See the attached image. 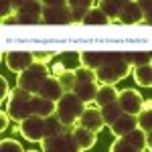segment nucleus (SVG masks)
<instances>
[{
  "label": "nucleus",
  "instance_id": "nucleus-27",
  "mask_svg": "<svg viewBox=\"0 0 152 152\" xmlns=\"http://www.w3.org/2000/svg\"><path fill=\"white\" fill-rule=\"evenodd\" d=\"M75 73V83H85V81H95V73L85 67H79V69L73 71Z\"/></svg>",
  "mask_w": 152,
  "mask_h": 152
},
{
  "label": "nucleus",
  "instance_id": "nucleus-14",
  "mask_svg": "<svg viewBox=\"0 0 152 152\" xmlns=\"http://www.w3.org/2000/svg\"><path fill=\"white\" fill-rule=\"evenodd\" d=\"M110 128H112V132H114L118 138H120V136H124V134L132 132L134 128H138V124H136V116L122 112L116 122H114V124H110Z\"/></svg>",
  "mask_w": 152,
  "mask_h": 152
},
{
  "label": "nucleus",
  "instance_id": "nucleus-19",
  "mask_svg": "<svg viewBox=\"0 0 152 152\" xmlns=\"http://www.w3.org/2000/svg\"><path fill=\"white\" fill-rule=\"evenodd\" d=\"M118 99V91L114 85H102V87H97V94H95V104L99 105V107H104V105L112 104V102H116Z\"/></svg>",
  "mask_w": 152,
  "mask_h": 152
},
{
  "label": "nucleus",
  "instance_id": "nucleus-2",
  "mask_svg": "<svg viewBox=\"0 0 152 152\" xmlns=\"http://www.w3.org/2000/svg\"><path fill=\"white\" fill-rule=\"evenodd\" d=\"M47 79H49L47 65L45 63H33L26 71L18 73V87L24 89V91H28V94L37 95Z\"/></svg>",
  "mask_w": 152,
  "mask_h": 152
},
{
  "label": "nucleus",
  "instance_id": "nucleus-5",
  "mask_svg": "<svg viewBox=\"0 0 152 152\" xmlns=\"http://www.w3.org/2000/svg\"><path fill=\"white\" fill-rule=\"evenodd\" d=\"M20 132H23L24 138H28V140H33V142H41L45 136H49L47 118H41V116H37V114L28 116L26 120L20 122Z\"/></svg>",
  "mask_w": 152,
  "mask_h": 152
},
{
  "label": "nucleus",
  "instance_id": "nucleus-9",
  "mask_svg": "<svg viewBox=\"0 0 152 152\" xmlns=\"http://www.w3.org/2000/svg\"><path fill=\"white\" fill-rule=\"evenodd\" d=\"M33 59H35L33 53H26V51H12V53L6 55V65H8L14 73H23V71H26L33 63H35Z\"/></svg>",
  "mask_w": 152,
  "mask_h": 152
},
{
  "label": "nucleus",
  "instance_id": "nucleus-20",
  "mask_svg": "<svg viewBox=\"0 0 152 152\" xmlns=\"http://www.w3.org/2000/svg\"><path fill=\"white\" fill-rule=\"evenodd\" d=\"M95 79H99L104 85H116V83L120 81V79L116 77V73H114V69H112L110 63H104L102 67L95 69Z\"/></svg>",
  "mask_w": 152,
  "mask_h": 152
},
{
  "label": "nucleus",
  "instance_id": "nucleus-17",
  "mask_svg": "<svg viewBox=\"0 0 152 152\" xmlns=\"http://www.w3.org/2000/svg\"><path fill=\"white\" fill-rule=\"evenodd\" d=\"M120 140L130 144L134 152H140V150H146V132H142L140 128H134L132 132L128 134H124V136H120Z\"/></svg>",
  "mask_w": 152,
  "mask_h": 152
},
{
  "label": "nucleus",
  "instance_id": "nucleus-10",
  "mask_svg": "<svg viewBox=\"0 0 152 152\" xmlns=\"http://www.w3.org/2000/svg\"><path fill=\"white\" fill-rule=\"evenodd\" d=\"M95 134L94 130H87L83 128V126H77V128H73L71 132V138H73V144H75V148L77 150H87V148H91L95 144Z\"/></svg>",
  "mask_w": 152,
  "mask_h": 152
},
{
  "label": "nucleus",
  "instance_id": "nucleus-26",
  "mask_svg": "<svg viewBox=\"0 0 152 152\" xmlns=\"http://www.w3.org/2000/svg\"><path fill=\"white\" fill-rule=\"evenodd\" d=\"M59 81H61L63 91H65V94H71V91L75 89V73H73V71H63Z\"/></svg>",
  "mask_w": 152,
  "mask_h": 152
},
{
  "label": "nucleus",
  "instance_id": "nucleus-31",
  "mask_svg": "<svg viewBox=\"0 0 152 152\" xmlns=\"http://www.w3.org/2000/svg\"><path fill=\"white\" fill-rule=\"evenodd\" d=\"M112 150L114 152H134V148L130 146V144H126V142H122V140H118L114 146H112Z\"/></svg>",
  "mask_w": 152,
  "mask_h": 152
},
{
  "label": "nucleus",
  "instance_id": "nucleus-15",
  "mask_svg": "<svg viewBox=\"0 0 152 152\" xmlns=\"http://www.w3.org/2000/svg\"><path fill=\"white\" fill-rule=\"evenodd\" d=\"M31 105H33V114L41 118H51L57 110V102H51V99H45L41 95H33L31 99Z\"/></svg>",
  "mask_w": 152,
  "mask_h": 152
},
{
  "label": "nucleus",
  "instance_id": "nucleus-29",
  "mask_svg": "<svg viewBox=\"0 0 152 152\" xmlns=\"http://www.w3.org/2000/svg\"><path fill=\"white\" fill-rule=\"evenodd\" d=\"M126 57H128V61H130V63H134L136 67H138V65H146V63H150V55H148V53H128Z\"/></svg>",
  "mask_w": 152,
  "mask_h": 152
},
{
  "label": "nucleus",
  "instance_id": "nucleus-4",
  "mask_svg": "<svg viewBox=\"0 0 152 152\" xmlns=\"http://www.w3.org/2000/svg\"><path fill=\"white\" fill-rule=\"evenodd\" d=\"M16 10V16L12 18V23H20V24H37L43 20V8H45V2H12Z\"/></svg>",
  "mask_w": 152,
  "mask_h": 152
},
{
  "label": "nucleus",
  "instance_id": "nucleus-23",
  "mask_svg": "<svg viewBox=\"0 0 152 152\" xmlns=\"http://www.w3.org/2000/svg\"><path fill=\"white\" fill-rule=\"evenodd\" d=\"M107 23H110V18L99 8H89L85 12V18H83V24H107Z\"/></svg>",
  "mask_w": 152,
  "mask_h": 152
},
{
  "label": "nucleus",
  "instance_id": "nucleus-28",
  "mask_svg": "<svg viewBox=\"0 0 152 152\" xmlns=\"http://www.w3.org/2000/svg\"><path fill=\"white\" fill-rule=\"evenodd\" d=\"M69 6H71V20H73V23H83V18H85V12L89 10V8L77 6L75 2H69Z\"/></svg>",
  "mask_w": 152,
  "mask_h": 152
},
{
  "label": "nucleus",
  "instance_id": "nucleus-32",
  "mask_svg": "<svg viewBox=\"0 0 152 152\" xmlns=\"http://www.w3.org/2000/svg\"><path fill=\"white\" fill-rule=\"evenodd\" d=\"M6 95H8V85H6L4 77H0V99H2V104H6Z\"/></svg>",
  "mask_w": 152,
  "mask_h": 152
},
{
  "label": "nucleus",
  "instance_id": "nucleus-16",
  "mask_svg": "<svg viewBox=\"0 0 152 152\" xmlns=\"http://www.w3.org/2000/svg\"><path fill=\"white\" fill-rule=\"evenodd\" d=\"M105 59H107V53H99V51H95V53H91V51H83V53H79V61H81V65L85 67V69L94 71L97 67H102L105 63Z\"/></svg>",
  "mask_w": 152,
  "mask_h": 152
},
{
  "label": "nucleus",
  "instance_id": "nucleus-21",
  "mask_svg": "<svg viewBox=\"0 0 152 152\" xmlns=\"http://www.w3.org/2000/svg\"><path fill=\"white\" fill-rule=\"evenodd\" d=\"M99 114H102V120H104L105 126H110V124H114L120 114H122V107L118 105V102H112V104L104 105V107H99Z\"/></svg>",
  "mask_w": 152,
  "mask_h": 152
},
{
  "label": "nucleus",
  "instance_id": "nucleus-25",
  "mask_svg": "<svg viewBox=\"0 0 152 152\" xmlns=\"http://www.w3.org/2000/svg\"><path fill=\"white\" fill-rule=\"evenodd\" d=\"M136 124H138V128L142 132H152V112L150 110H142L140 114L136 116Z\"/></svg>",
  "mask_w": 152,
  "mask_h": 152
},
{
  "label": "nucleus",
  "instance_id": "nucleus-6",
  "mask_svg": "<svg viewBox=\"0 0 152 152\" xmlns=\"http://www.w3.org/2000/svg\"><path fill=\"white\" fill-rule=\"evenodd\" d=\"M43 23H47V24H67V23H71L69 2H45Z\"/></svg>",
  "mask_w": 152,
  "mask_h": 152
},
{
  "label": "nucleus",
  "instance_id": "nucleus-18",
  "mask_svg": "<svg viewBox=\"0 0 152 152\" xmlns=\"http://www.w3.org/2000/svg\"><path fill=\"white\" fill-rule=\"evenodd\" d=\"M73 94L81 99L83 104H89L95 99V94H97V85L95 81H85V83H75V89Z\"/></svg>",
  "mask_w": 152,
  "mask_h": 152
},
{
  "label": "nucleus",
  "instance_id": "nucleus-34",
  "mask_svg": "<svg viewBox=\"0 0 152 152\" xmlns=\"http://www.w3.org/2000/svg\"><path fill=\"white\" fill-rule=\"evenodd\" d=\"M10 8H14V6H12V2H2V16H4V18L10 14Z\"/></svg>",
  "mask_w": 152,
  "mask_h": 152
},
{
  "label": "nucleus",
  "instance_id": "nucleus-1",
  "mask_svg": "<svg viewBox=\"0 0 152 152\" xmlns=\"http://www.w3.org/2000/svg\"><path fill=\"white\" fill-rule=\"evenodd\" d=\"M83 110H85V104H83L81 99L71 91V94H65L57 102L55 116L59 118V122H61L65 128H71V126L79 120V116L83 114Z\"/></svg>",
  "mask_w": 152,
  "mask_h": 152
},
{
  "label": "nucleus",
  "instance_id": "nucleus-13",
  "mask_svg": "<svg viewBox=\"0 0 152 152\" xmlns=\"http://www.w3.org/2000/svg\"><path fill=\"white\" fill-rule=\"evenodd\" d=\"M37 95H41V97H45V99H51V102H59L65 91H63V87H61V81H59L57 77H51L49 75V79L45 81V85L41 87V91Z\"/></svg>",
  "mask_w": 152,
  "mask_h": 152
},
{
  "label": "nucleus",
  "instance_id": "nucleus-3",
  "mask_svg": "<svg viewBox=\"0 0 152 152\" xmlns=\"http://www.w3.org/2000/svg\"><path fill=\"white\" fill-rule=\"evenodd\" d=\"M31 99H33V94L24 91L20 87H16L12 91V97L8 102V114L14 122H23L28 116H33V105H31Z\"/></svg>",
  "mask_w": 152,
  "mask_h": 152
},
{
  "label": "nucleus",
  "instance_id": "nucleus-8",
  "mask_svg": "<svg viewBox=\"0 0 152 152\" xmlns=\"http://www.w3.org/2000/svg\"><path fill=\"white\" fill-rule=\"evenodd\" d=\"M118 105L122 107V112L132 114V116H138L142 112V97L134 89H124V91H118Z\"/></svg>",
  "mask_w": 152,
  "mask_h": 152
},
{
  "label": "nucleus",
  "instance_id": "nucleus-30",
  "mask_svg": "<svg viewBox=\"0 0 152 152\" xmlns=\"http://www.w3.org/2000/svg\"><path fill=\"white\" fill-rule=\"evenodd\" d=\"M0 148H2V152H23V146L16 140H2Z\"/></svg>",
  "mask_w": 152,
  "mask_h": 152
},
{
  "label": "nucleus",
  "instance_id": "nucleus-11",
  "mask_svg": "<svg viewBox=\"0 0 152 152\" xmlns=\"http://www.w3.org/2000/svg\"><path fill=\"white\" fill-rule=\"evenodd\" d=\"M118 18H120V23H124V24L140 23L142 20V10H140V6H138V2H122Z\"/></svg>",
  "mask_w": 152,
  "mask_h": 152
},
{
  "label": "nucleus",
  "instance_id": "nucleus-22",
  "mask_svg": "<svg viewBox=\"0 0 152 152\" xmlns=\"http://www.w3.org/2000/svg\"><path fill=\"white\" fill-rule=\"evenodd\" d=\"M134 77H136V83H138V85L150 87V83H152V69H150V63H146V65H138V67L134 69Z\"/></svg>",
  "mask_w": 152,
  "mask_h": 152
},
{
  "label": "nucleus",
  "instance_id": "nucleus-33",
  "mask_svg": "<svg viewBox=\"0 0 152 152\" xmlns=\"http://www.w3.org/2000/svg\"><path fill=\"white\" fill-rule=\"evenodd\" d=\"M8 118H10V114H8V110H6V112H2V118H0V130H6V124H8Z\"/></svg>",
  "mask_w": 152,
  "mask_h": 152
},
{
  "label": "nucleus",
  "instance_id": "nucleus-24",
  "mask_svg": "<svg viewBox=\"0 0 152 152\" xmlns=\"http://www.w3.org/2000/svg\"><path fill=\"white\" fill-rule=\"evenodd\" d=\"M120 6H122V2H114V0H105V2H99V10L104 12L105 16L110 18V20L118 18V14H120Z\"/></svg>",
  "mask_w": 152,
  "mask_h": 152
},
{
  "label": "nucleus",
  "instance_id": "nucleus-12",
  "mask_svg": "<svg viewBox=\"0 0 152 152\" xmlns=\"http://www.w3.org/2000/svg\"><path fill=\"white\" fill-rule=\"evenodd\" d=\"M79 126H83V128H87V130H94V132H99L105 124H104V120H102L99 110L85 107V110H83V114L79 116Z\"/></svg>",
  "mask_w": 152,
  "mask_h": 152
},
{
  "label": "nucleus",
  "instance_id": "nucleus-7",
  "mask_svg": "<svg viewBox=\"0 0 152 152\" xmlns=\"http://www.w3.org/2000/svg\"><path fill=\"white\" fill-rule=\"evenodd\" d=\"M41 148L47 152H71L77 150L75 144H73V138L71 136H65V134H49L41 140Z\"/></svg>",
  "mask_w": 152,
  "mask_h": 152
}]
</instances>
